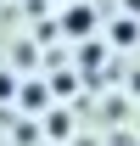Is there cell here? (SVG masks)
Instances as JSON below:
<instances>
[{"label": "cell", "mask_w": 140, "mask_h": 146, "mask_svg": "<svg viewBox=\"0 0 140 146\" xmlns=\"http://www.w3.org/2000/svg\"><path fill=\"white\" fill-rule=\"evenodd\" d=\"M67 34H95V11L90 6H73L67 11Z\"/></svg>", "instance_id": "1"}, {"label": "cell", "mask_w": 140, "mask_h": 146, "mask_svg": "<svg viewBox=\"0 0 140 146\" xmlns=\"http://www.w3.org/2000/svg\"><path fill=\"white\" fill-rule=\"evenodd\" d=\"M135 39H140V23H135V17L112 23V45H135Z\"/></svg>", "instance_id": "2"}]
</instances>
